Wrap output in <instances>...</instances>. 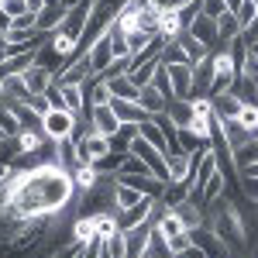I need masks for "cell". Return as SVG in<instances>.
Returning a JSON list of instances; mask_svg holds the SVG:
<instances>
[{
  "label": "cell",
  "instance_id": "6da1fadb",
  "mask_svg": "<svg viewBox=\"0 0 258 258\" xmlns=\"http://www.w3.org/2000/svg\"><path fill=\"white\" fill-rule=\"evenodd\" d=\"M41 131H45V138H48V141L76 138V131H80V117H76L73 110H66V107H52V110L41 117Z\"/></svg>",
  "mask_w": 258,
  "mask_h": 258
},
{
  "label": "cell",
  "instance_id": "7a4b0ae2",
  "mask_svg": "<svg viewBox=\"0 0 258 258\" xmlns=\"http://www.w3.org/2000/svg\"><path fill=\"white\" fill-rule=\"evenodd\" d=\"M86 59H90L93 76H103V73L114 66V38H110V28H107V31H103V35L86 48Z\"/></svg>",
  "mask_w": 258,
  "mask_h": 258
},
{
  "label": "cell",
  "instance_id": "3957f363",
  "mask_svg": "<svg viewBox=\"0 0 258 258\" xmlns=\"http://www.w3.org/2000/svg\"><path fill=\"white\" fill-rule=\"evenodd\" d=\"M155 207H159V200H155V197H141L135 207H127L124 214H117L120 231H135V227H141V224H148L152 214H155Z\"/></svg>",
  "mask_w": 258,
  "mask_h": 258
},
{
  "label": "cell",
  "instance_id": "277c9868",
  "mask_svg": "<svg viewBox=\"0 0 258 258\" xmlns=\"http://www.w3.org/2000/svg\"><path fill=\"white\" fill-rule=\"evenodd\" d=\"M93 76V69H90V59H86V52H80L76 59H69L62 66L59 73H55V86H69V83H86Z\"/></svg>",
  "mask_w": 258,
  "mask_h": 258
},
{
  "label": "cell",
  "instance_id": "5b68a950",
  "mask_svg": "<svg viewBox=\"0 0 258 258\" xmlns=\"http://www.w3.org/2000/svg\"><path fill=\"white\" fill-rule=\"evenodd\" d=\"M169 80H172L176 100H193V62H172Z\"/></svg>",
  "mask_w": 258,
  "mask_h": 258
},
{
  "label": "cell",
  "instance_id": "8992f818",
  "mask_svg": "<svg viewBox=\"0 0 258 258\" xmlns=\"http://www.w3.org/2000/svg\"><path fill=\"white\" fill-rule=\"evenodd\" d=\"M186 31H189L193 38H200L203 45H207V48H210V52H214V48L220 45V35H217V18H210V14H203V11H200L197 18H193V24H189Z\"/></svg>",
  "mask_w": 258,
  "mask_h": 258
},
{
  "label": "cell",
  "instance_id": "52a82bcc",
  "mask_svg": "<svg viewBox=\"0 0 258 258\" xmlns=\"http://www.w3.org/2000/svg\"><path fill=\"white\" fill-rule=\"evenodd\" d=\"M86 117H90V124L97 127L100 135H107V138H110V135H117V127H120V117L114 114V107H110V103H103V107H90V110H86Z\"/></svg>",
  "mask_w": 258,
  "mask_h": 258
},
{
  "label": "cell",
  "instance_id": "ba28073f",
  "mask_svg": "<svg viewBox=\"0 0 258 258\" xmlns=\"http://www.w3.org/2000/svg\"><path fill=\"white\" fill-rule=\"evenodd\" d=\"M210 103H214V117H217V120L238 117L241 107H244V100H241L234 90H224V93H217V97H210Z\"/></svg>",
  "mask_w": 258,
  "mask_h": 258
},
{
  "label": "cell",
  "instance_id": "9c48e42d",
  "mask_svg": "<svg viewBox=\"0 0 258 258\" xmlns=\"http://www.w3.org/2000/svg\"><path fill=\"white\" fill-rule=\"evenodd\" d=\"M110 107H114V114L120 117V124H141V120L152 117V114L141 107L138 100H120V97H114V100H110Z\"/></svg>",
  "mask_w": 258,
  "mask_h": 258
},
{
  "label": "cell",
  "instance_id": "30bf717a",
  "mask_svg": "<svg viewBox=\"0 0 258 258\" xmlns=\"http://www.w3.org/2000/svg\"><path fill=\"white\" fill-rule=\"evenodd\" d=\"M83 93H86V110L90 107H103V103H110L114 93H110V86L103 76H90V80L83 83Z\"/></svg>",
  "mask_w": 258,
  "mask_h": 258
},
{
  "label": "cell",
  "instance_id": "8fae6325",
  "mask_svg": "<svg viewBox=\"0 0 258 258\" xmlns=\"http://www.w3.org/2000/svg\"><path fill=\"white\" fill-rule=\"evenodd\" d=\"M14 145H18V155H31V152H38L41 145H48V138H45L41 127H21L14 135Z\"/></svg>",
  "mask_w": 258,
  "mask_h": 258
},
{
  "label": "cell",
  "instance_id": "7c38bea8",
  "mask_svg": "<svg viewBox=\"0 0 258 258\" xmlns=\"http://www.w3.org/2000/svg\"><path fill=\"white\" fill-rule=\"evenodd\" d=\"M21 76H24V86H28V93H45V90L55 83V73H52V69H45V66H38V62H35L28 73H21Z\"/></svg>",
  "mask_w": 258,
  "mask_h": 258
},
{
  "label": "cell",
  "instance_id": "4fadbf2b",
  "mask_svg": "<svg viewBox=\"0 0 258 258\" xmlns=\"http://www.w3.org/2000/svg\"><path fill=\"white\" fill-rule=\"evenodd\" d=\"M186 28H182V21H179V11L176 7H159V35L165 41H172L179 38Z\"/></svg>",
  "mask_w": 258,
  "mask_h": 258
},
{
  "label": "cell",
  "instance_id": "5bb4252c",
  "mask_svg": "<svg viewBox=\"0 0 258 258\" xmlns=\"http://www.w3.org/2000/svg\"><path fill=\"white\" fill-rule=\"evenodd\" d=\"M62 103H66V110H73L80 120L86 117V93H83V83L62 86Z\"/></svg>",
  "mask_w": 258,
  "mask_h": 258
},
{
  "label": "cell",
  "instance_id": "9a60e30c",
  "mask_svg": "<svg viewBox=\"0 0 258 258\" xmlns=\"http://www.w3.org/2000/svg\"><path fill=\"white\" fill-rule=\"evenodd\" d=\"M55 162H59L62 169H69V172L80 165L83 159H80V148H76V138H59L55 141Z\"/></svg>",
  "mask_w": 258,
  "mask_h": 258
},
{
  "label": "cell",
  "instance_id": "2e32d148",
  "mask_svg": "<svg viewBox=\"0 0 258 258\" xmlns=\"http://www.w3.org/2000/svg\"><path fill=\"white\" fill-rule=\"evenodd\" d=\"M138 103L145 107V110H148V114H152V117H162V114H165V107H169V100L162 97V93L155 90V86H152V83H148V86H141Z\"/></svg>",
  "mask_w": 258,
  "mask_h": 258
},
{
  "label": "cell",
  "instance_id": "e0dca14e",
  "mask_svg": "<svg viewBox=\"0 0 258 258\" xmlns=\"http://www.w3.org/2000/svg\"><path fill=\"white\" fill-rule=\"evenodd\" d=\"M62 21H66V7L62 4H52V7H45L38 14V31L55 35V31H62Z\"/></svg>",
  "mask_w": 258,
  "mask_h": 258
},
{
  "label": "cell",
  "instance_id": "ac0fdd59",
  "mask_svg": "<svg viewBox=\"0 0 258 258\" xmlns=\"http://www.w3.org/2000/svg\"><path fill=\"white\" fill-rule=\"evenodd\" d=\"M73 182H76L80 193H90V189L100 182V169L93 165V162H80V165L73 169Z\"/></svg>",
  "mask_w": 258,
  "mask_h": 258
},
{
  "label": "cell",
  "instance_id": "d6986e66",
  "mask_svg": "<svg viewBox=\"0 0 258 258\" xmlns=\"http://www.w3.org/2000/svg\"><path fill=\"white\" fill-rule=\"evenodd\" d=\"M138 135H141V131H138V124H120V127H117V135H110V148H114V155H127Z\"/></svg>",
  "mask_w": 258,
  "mask_h": 258
},
{
  "label": "cell",
  "instance_id": "ffe728a7",
  "mask_svg": "<svg viewBox=\"0 0 258 258\" xmlns=\"http://www.w3.org/2000/svg\"><path fill=\"white\" fill-rule=\"evenodd\" d=\"M138 131H141V138L148 141V145H155V148H162V152L169 155V138H165V131H162V124H159L155 117L141 120V124H138Z\"/></svg>",
  "mask_w": 258,
  "mask_h": 258
},
{
  "label": "cell",
  "instance_id": "44dd1931",
  "mask_svg": "<svg viewBox=\"0 0 258 258\" xmlns=\"http://www.w3.org/2000/svg\"><path fill=\"white\" fill-rule=\"evenodd\" d=\"M165 117L172 120L179 131H182V127H189V120H193V103H189V100H169Z\"/></svg>",
  "mask_w": 258,
  "mask_h": 258
},
{
  "label": "cell",
  "instance_id": "7402d4cb",
  "mask_svg": "<svg viewBox=\"0 0 258 258\" xmlns=\"http://www.w3.org/2000/svg\"><path fill=\"white\" fill-rule=\"evenodd\" d=\"M145 258H172L169 238L162 234V231L155 227V224H152V234H148V248H145Z\"/></svg>",
  "mask_w": 258,
  "mask_h": 258
},
{
  "label": "cell",
  "instance_id": "603a6c76",
  "mask_svg": "<svg viewBox=\"0 0 258 258\" xmlns=\"http://www.w3.org/2000/svg\"><path fill=\"white\" fill-rule=\"evenodd\" d=\"M48 45H52V48H55V52H59V55H62L66 62L80 55V41H76V38H69L66 31H55V35H48Z\"/></svg>",
  "mask_w": 258,
  "mask_h": 258
},
{
  "label": "cell",
  "instance_id": "cb8c5ba5",
  "mask_svg": "<svg viewBox=\"0 0 258 258\" xmlns=\"http://www.w3.org/2000/svg\"><path fill=\"white\" fill-rule=\"evenodd\" d=\"M176 41H179V45H182V52L189 55V62H193V66H197V62H203V59H207V55H210V48H207V45H203V41H200V38H193L189 31H182V35H179Z\"/></svg>",
  "mask_w": 258,
  "mask_h": 258
},
{
  "label": "cell",
  "instance_id": "d4e9b609",
  "mask_svg": "<svg viewBox=\"0 0 258 258\" xmlns=\"http://www.w3.org/2000/svg\"><path fill=\"white\" fill-rule=\"evenodd\" d=\"M107 80V86H110V93L114 97H120V100H138V86L131 83V76H103Z\"/></svg>",
  "mask_w": 258,
  "mask_h": 258
},
{
  "label": "cell",
  "instance_id": "484cf974",
  "mask_svg": "<svg viewBox=\"0 0 258 258\" xmlns=\"http://www.w3.org/2000/svg\"><path fill=\"white\" fill-rule=\"evenodd\" d=\"M217 35H220L224 45L241 35V24H238V18H234V11H220L217 14Z\"/></svg>",
  "mask_w": 258,
  "mask_h": 258
},
{
  "label": "cell",
  "instance_id": "4316f807",
  "mask_svg": "<svg viewBox=\"0 0 258 258\" xmlns=\"http://www.w3.org/2000/svg\"><path fill=\"white\" fill-rule=\"evenodd\" d=\"M141 197H145V193H138V189H131V186L117 182V189H114V210H117V214H124V210H127V207H135Z\"/></svg>",
  "mask_w": 258,
  "mask_h": 258
},
{
  "label": "cell",
  "instance_id": "83f0119b",
  "mask_svg": "<svg viewBox=\"0 0 258 258\" xmlns=\"http://www.w3.org/2000/svg\"><path fill=\"white\" fill-rule=\"evenodd\" d=\"M103 255L107 258H124L127 255V234H124V231H114L110 238H103Z\"/></svg>",
  "mask_w": 258,
  "mask_h": 258
},
{
  "label": "cell",
  "instance_id": "f1b7e54d",
  "mask_svg": "<svg viewBox=\"0 0 258 258\" xmlns=\"http://www.w3.org/2000/svg\"><path fill=\"white\" fill-rule=\"evenodd\" d=\"M117 176H152V172H148V165H145L135 152H127L117 165Z\"/></svg>",
  "mask_w": 258,
  "mask_h": 258
},
{
  "label": "cell",
  "instance_id": "f546056e",
  "mask_svg": "<svg viewBox=\"0 0 258 258\" xmlns=\"http://www.w3.org/2000/svg\"><path fill=\"white\" fill-rule=\"evenodd\" d=\"M152 86L159 90L165 100H176V90H172V80H169V66L159 62V69H155V76H152Z\"/></svg>",
  "mask_w": 258,
  "mask_h": 258
},
{
  "label": "cell",
  "instance_id": "4dcf8cb0",
  "mask_svg": "<svg viewBox=\"0 0 258 258\" xmlns=\"http://www.w3.org/2000/svg\"><path fill=\"white\" fill-rule=\"evenodd\" d=\"M238 80L251 83V86L258 90V48L248 52V59H244V66H241V76H238Z\"/></svg>",
  "mask_w": 258,
  "mask_h": 258
},
{
  "label": "cell",
  "instance_id": "1f68e13d",
  "mask_svg": "<svg viewBox=\"0 0 258 258\" xmlns=\"http://www.w3.org/2000/svg\"><path fill=\"white\" fill-rule=\"evenodd\" d=\"M234 18H238L241 31H244V28H248V24H251V21L258 18V4H255V0H241V4H238V11H234Z\"/></svg>",
  "mask_w": 258,
  "mask_h": 258
},
{
  "label": "cell",
  "instance_id": "d6a6232c",
  "mask_svg": "<svg viewBox=\"0 0 258 258\" xmlns=\"http://www.w3.org/2000/svg\"><path fill=\"white\" fill-rule=\"evenodd\" d=\"M238 124L244 127V131H251V135H255V131H258V103H244V107H241Z\"/></svg>",
  "mask_w": 258,
  "mask_h": 258
},
{
  "label": "cell",
  "instance_id": "836d02e7",
  "mask_svg": "<svg viewBox=\"0 0 258 258\" xmlns=\"http://www.w3.org/2000/svg\"><path fill=\"white\" fill-rule=\"evenodd\" d=\"M152 38H155V35H148L145 28L131 31V35H124V41H127V52H131V55H138V52H141V48H145V45H148Z\"/></svg>",
  "mask_w": 258,
  "mask_h": 258
},
{
  "label": "cell",
  "instance_id": "e575fe53",
  "mask_svg": "<svg viewBox=\"0 0 258 258\" xmlns=\"http://www.w3.org/2000/svg\"><path fill=\"white\" fill-rule=\"evenodd\" d=\"M162 62H165V66H172V62H189V55H186V52H182V45H179V41L172 38V41H165Z\"/></svg>",
  "mask_w": 258,
  "mask_h": 258
},
{
  "label": "cell",
  "instance_id": "d590c367",
  "mask_svg": "<svg viewBox=\"0 0 258 258\" xmlns=\"http://www.w3.org/2000/svg\"><path fill=\"white\" fill-rule=\"evenodd\" d=\"M241 193H248V200L258 203V176H241Z\"/></svg>",
  "mask_w": 258,
  "mask_h": 258
},
{
  "label": "cell",
  "instance_id": "8d00e7d4",
  "mask_svg": "<svg viewBox=\"0 0 258 258\" xmlns=\"http://www.w3.org/2000/svg\"><path fill=\"white\" fill-rule=\"evenodd\" d=\"M4 11H7L11 18H21V14H28V0H7Z\"/></svg>",
  "mask_w": 258,
  "mask_h": 258
},
{
  "label": "cell",
  "instance_id": "74e56055",
  "mask_svg": "<svg viewBox=\"0 0 258 258\" xmlns=\"http://www.w3.org/2000/svg\"><path fill=\"white\" fill-rule=\"evenodd\" d=\"M220 11H227V4H224V0H203V14H210V18H217Z\"/></svg>",
  "mask_w": 258,
  "mask_h": 258
},
{
  "label": "cell",
  "instance_id": "f35d334b",
  "mask_svg": "<svg viewBox=\"0 0 258 258\" xmlns=\"http://www.w3.org/2000/svg\"><path fill=\"white\" fill-rule=\"evenodd\" d=\"M241 35H244V38H248V45H258V18L251 21V24H248V28H244V31H241Z\"/></svg>",
  "mask_w": 258,
  "mask_h": 258
},
{
  "label": "cell",
  "instance_id": "ab89813d",
  "mask_svg": "<svg viewBox=\"0 0 258 258\" xmlns=\"http://www.w3.org/2000/svg\"><path fill=\"white\" fill-rule=\"evenodd\" d=\"M11 14H7V11H0V31H4V35H7V31H11Z\"/></svg>",
  "mask_w": 258,
  "mask_h": 258
},
{
  "label": "cell",
  "instance_id": "60d3db41",
  "mask_svg": "<svg viewBox=\"0 0 258 258\" xmlns=\"http://www.w3.org/2000/svg\"><path fill=\"white\" fill-rule=\"evenodd\" d=\"M45 7H48V4H45V0H28V11H31V14H41V11H45Z\"/></svg>",
  "mask_w": 258,
  "mask_h": 258
},
{
  "label": "cell",
  "instance_id": "b9f144b4",
  "mask_svg": "<svg viewBox=\"0 0 258 258\" xmlns=\"http://www.w3.org/2000/svg\"><path fill=\"white\" fill-rule=\"evenodd\" d=\"M131 4H135V7H141V11H145V7H159V0H131Z\"/></svg>",
  "mask_w": 258,
  "mask_h": 258
},
{
  "label": "cell",
  "instance_id": "7bdbcfd3",
  "mask_svg": "<svg viewBox=\"0 0 258 258\" xmlns=\"http://www.w3.org/2000/svg\"><path fill=\"white\" fill-rule=\"evenodd\" d=\"M241 176H258V162H251L248 169H241Z\"/></svg>",
  "mask_w": 258,
  "mask_h": 258
},
{
  "label": "cell",
  "instance_id": "ee69618b",
  "mask_svg": "<svg viewBox=\"0 0 258 258\" xmlns=\"http://www.w3.org/2000/svg\"><path fill=\"white\" fill-rule=\"evenodd\" d=\"M224 4H227V11H238V4H241V0H224Z\"/></svg>",
  "mask_w": 258,
  "mask_h": 258
},
{
  "label": "cell",
  "instance_id": "f6af8a7d",
  "mask_svg": "<svg viewBox=\"0 0 258 258\" xmlns=\"http://www.w3.org/2000/svg\"><path fill=\"white\" fill-rule=\"evenodd\" d=\"M62 7H66V11H69V7H76V4H80V0H59Z\"/></svg>",
  "mask_w": 258,
  "mask_h": 258
},
{
  "label": "cell",
  "instance_id": "bcb514c9",
  "mask_svg": "<svg viewBox=\"0 0 258 258\" xmlns=\"http://www.w3.org/2000/svg\"><path fill=\"white\" fill-rule=\"evenodd\" d=\"M0 48H11V41H7V35L0 31Z\"/></svg>",
  "mask_w": 258,
  "mask_h": 258
},
{
  "label": "cell",
  "instance_id": "7dc6e473",
  "mask_svg": "<svg viewBox=\"0 0 258 258\" xmlns=\"http://www.w3.org/2000/svg\"><path fill=\"white\" fill-rule=\"evenodd\" d=\"M4 97H7V86H4V76H0V103H4Z\"/></svg>",
  "mask_w": 258,
  "mask_h": 258
},
{
  "label": "cell",
  "instance_id": "c3c4849f",
  "mask_svg": "<svg viewBox=\"0 0 258 258\" xmlns=\"http://www.w3.org/2000/svg\"><path fill=\"white\" fill-rule=\"evenodd\" d=\"M107 4H114V7H117V11H120V7H124L127 0H107Z\"/></svg>",
  "mask_w": 258,
  "mask_h": 258
},
{
  "label": "cell",
  "instance_id": "681fc988",
  "mask_svg": "<svg viewBox=\"0 0 258 258\" xmlns=\"http://www.w3.org/2000/svg\"><path fill=\"white\" fill-rule=\"evenodd\" d=\"M4 62H7V48H0V66H4Z\"/></svg>",
  "mask_w": 258,
  "mask_h": 258
},
{
  "label": "cell",
  "instance_id": "f907efd6",
  "mask_svg": "<svg viewBox=\"0 0 258 258\" xmlns=\"http://www.w3.org/2000/svg\"><path fill=\"white\" fill-rule=\"evenodd\" d=\"M7 138H11V135H7V131H4V127H0V141H7Z\"/></svg>",
  "mask_w": 258,
  "mask_h": 258
},
{
  "label": "cell",
  "instance_id": "816d5d0a",
  "mask_svg": "<svg viewBox=\"0 0 258 258\" xmlns=\"http://www.w3.org/2000/svg\"><path fill=\"white\" fill-rule=\"evenodd\" d=\"M251 258H258V244H255V255H251Z\"/></svg>",
  "mask_w": 258,
  "mask_h": 258
},
{
  "label": "cell",
  "instance_id": "f5cc1de1",
  "mask_svg": "<svg viewBox=\"0 0 258 258\" xmlns=\"http://www.w3.org/2000/svg\"><path fill=\"white\" fill-rule=\"evenodd\" d=\"M4 4H7V0H0V11H4Z\"/></svg>",
  "mask_w": 258,
  "mask_h": 258
},
{
  "label": "cell",
  "instance_id": "db71d44e",
  "mask_svg": "<svg viewBox=\"0 0 258 258\" xmlns=\"http://www.w3.org/2000/svg\"><path fill=\"white\" fill-rule=\"evenodd\" d=\"M255 4H258V0H255Z\"/></svg>",
  "mask_w": 258,
  "mask_h": 258
}]
</instances>
